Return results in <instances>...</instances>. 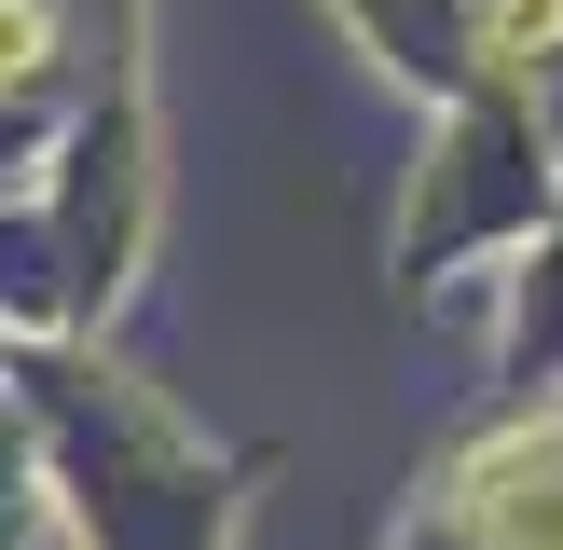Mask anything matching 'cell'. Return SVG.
<instances>
[{
	"label": "cell",
	"mask_w": 563,
	"mask_h": 550,
	"mask_svg": "<svg viewBox=\"0 0 563 550\" xmlns=\"http://www.w3.org/2000/svg\"><path fill=\"white\" fill-rule=\"evenodd\" d=\"M27 42H42V14H27V0H0V82L27 69Z\"/></svg>",
	"instance_id": "6da1fadb"
}]
</instances>
